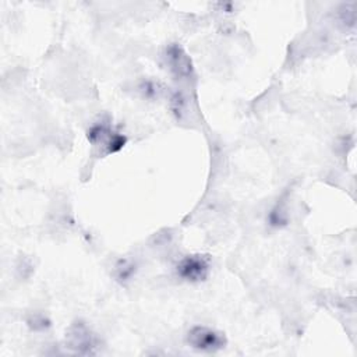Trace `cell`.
Segmentation results:
<instances>
[{
	"mask_svg": "<svg viewBox=\"0 0 357 357\" xmlns=\"http://www.w3.org/2000/svg\"><path fill=\"white\" fill-rule=\"evenodd\" d=\"M187 342L197 350L201 351H216L225 347V336L206 326H194L188 331Z\"/></svg>",
	"mask_w": 357,
	"mask_h": 357,
	"instance_id": "obj_1",
	"label": "cell"
},
{
	"mask_svg": "<svg viewBox=\"0 0 357 357\" xmlns=\"http://www.w3.org/2000/svg\"><path fill=\"white\" fill-rule=\"evenodd\" d=\"M209 264L201 255H188L183 258L177 265V273L180 278L190 282H199L208 276Z\"/></svg>",
	"mask_w": 357,
	"mask_h": 357,
	"instance_id": "obj_2",
	"label": "cell"
},
{
	"mask_svg": "<svg viewBox=\"0 0 357 357\" xmlns=\"http://www.w3.org/2000/svg\"><path fill=\"white\" fill-rule=\"evenodd\" d=\"M68 339H70V347L75 349L78 353H92L93 347V336L88 331L86 326L84 325H75L70 332H68Z\"/></svg>",
	"mask_w": 357,
	"mask_h": 357,
	"instance_id": "obj_3",
	"label": "cell"
}]
</instances>
